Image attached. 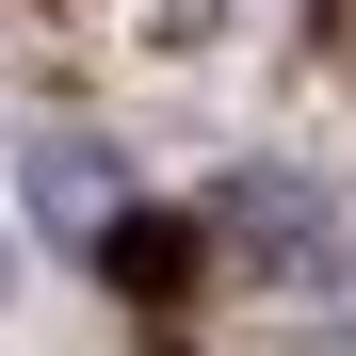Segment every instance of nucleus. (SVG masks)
I'll return each mask as SVG.
<instances>
[{"mask_svg": "<svg viewBox=\"0 0 356 356\" xmlns=\"http://www.w3.org/2000/svg\"><path fill=\"white\" fill-rule=\"evenodd\" d=\"M17 195H33V227H49V243H113L130 162H113L97 130H33V146H17Z\"/></svg>", "mask_w": 356, "mask_h": 356, "instance_id": "1", "label": "nucleus"}, {"mask_svg": "<svg viewBox=\"0 0 356 356\" xmlns=\"http://www.w3.org/2000/svg\"><path fill=\"white\" fill-rule=\"evenodd\" d=\"M0 275H17V243H0Z\"/></svg>", "mask_w": 356, "mask_h": 356, "instance_id": "2", "label": "nucleus"}]
</instances>
